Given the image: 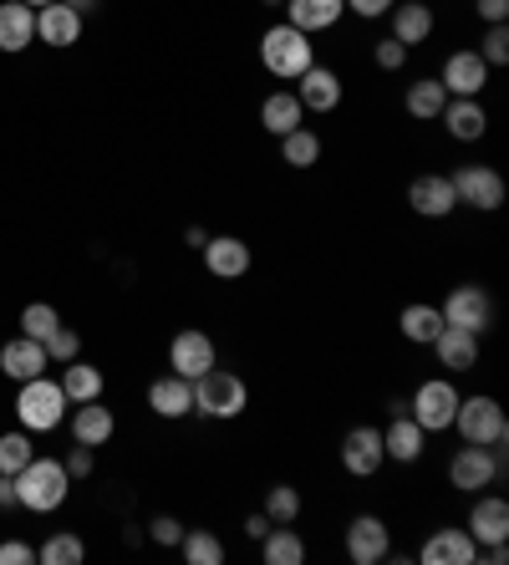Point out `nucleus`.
<instances>
[{
    "instance_id": "5",
    "label": "nucleus",
    "mask_w": 509,
    "mask_h": 565,
    "mask_svg": "<svg viewBox=\"0 0 509 565\" xmlns=\"http://www.w3.org/2000/svg\"><path fill=\"white\" fill-rule=\"evenodd\" d=\"M505 479V444L499 448H479V444H464L454 448V459H448V484L458 494H479V489L499 484Z\"/></svg>"
},
{
    "instance_id": "10",
    "label": "nucleus",
    "mask_w": 509,
    "mask_h": 565,
    "mask_svg": "<svg viewBox=\"0 0 509 565\" xmlns=\"http://www.w3.org/2000/svg\"><path fill=\"white\" fill-rule=\"evenodd\" d=\"M220 362V352H214V337L210 331H199V327H183L179 337L169 342V367L179 372V377H204V372Z\"/></svg>"
},
{
    "instance_id": "40",
    "label": "nucleus",
    "mask_w": 509,
    "mask_h": 565,
    "mask_svg": "<svg viewBox=\"0 0 509 565\" xmlns=\"http://www.w3.org/2000/svg\"><path fill=\"white\" fill-rule=\"evenodd\" d=\"M46 356H52V367H66L72 356H82V337L72 327H56L52 337H46Z\"/></svg>"
},
{
    "instance_id": "27",
    "label": "nucleus",
    "mask_w": 509,
    "mask_h": 565,
    "mask_svg": "<svg viewBox=\"0 0 509 565\" xmlns=\"http://www.w3.org/2000/svg\"><path fill=\"white\" fill-rule=\"evenodd\" d=\"M341 15H347V0H286V21L296 31H306V36L331 31Z\"/></svg>"
},
{
    "instance_id": "19",
    "label": "nucleus",
    "mask_w": 509,
    "mask_h": 565,
    "mask_svg": "<svg viewBox=\"0 0 509 565\" xmlns=\"http://www.w3.org/2000/svg\"><path fill=\"white\" fill-rule=\"evenodd\" d=\"M46 367H52V356H46V342H36V337H15V342L0 347V372H6V377L31 382Z\"/></svg>"
},
{
    "instance_id": "31",
    "label": "nucleus",
    "mask_w": 509,
    "mask_h": 565,
    "mask_svg": "<svg viewBox=\"0 0 509 565\" xmlns=\"http://www.w3.org/2000/svg\"><path fill=\"white\" fill-rule=\"evenodd\" d=\"M62 393H66V403H92V397H103V367L72 356L62 367Z\"/></svg>"
},
{
    "instance_id": "23",
    "label": "nucleus",
    "mask_w": 509,
    "mask_h": 565,
    "mask_svg": "<svg viewBox=\"0 0 509 565\" xmlns=\"http://www.w3.org/2000/svg\"><path fill=\"white\" fill-rule=\"evenodd\" d=\"M388 15H392V41H403L407 52L433 36V6L428 0H397Z\"/></svg>"
},
{
    "instance_id": "22",
    "label": "nucleus",
    "mask_w": 509,
    "mask_h": 565,
    "mask_svg": "<svg viewBox=\"0 0 509 565\" xmlns=\"http://www.w3.org/2000/svg\"><path fill=\"white\" fill-rule=\"evenodd\" d=\"M438 118H444V128L454 132L458 143H479L484 132H489V113H484L479 97H448Z\"/></svg>"
},
{
    "instance_id": "29",
    "label": "nucleus",
    "mask_w": 509,
    "mask_h": 565,
    "mask_svg": "<svg viewBox=\"0 0 509 565\" xmlns=\"http://www.w3.org/2000/svg\"><path fill=\"white\" fill-rule=\"evenodd\" d=\"M300 122H306V107H300L296 93H280V87H275V93L261 103V128L275 132V138H286V132L300 128Z\"/></svg>"
},
{
    "instance_id": "17",
    "label": "nucleus",
    "mask_w": 509,
    "mask_h": 565,
    "mask_svg": "<svg viewBox=\"0 0 509 565\" xmlns=\"http://www.w3.org/2000/svg\"><path fill=\"white\" fill-rule=\"evenodd\" d=\"M474 535V545H499V540H509V500H499V494H474V510H469V525H464Z\"/></svg>"
},
{
    "instance_id": "46",
    "label": "nucleus",
    "mask_w": 509,
    "mask_h": 565,
    "mask_svg": "<svg viewBox=\"0 0 509 565\" xmlns=\"http://www.w3.org/2000/svg\"><path fill=\"white\" fill-rule=\"evenodd\" d=\"M397 0H347V11L362 15V21H378V15H388Z\"/></svg>"
},
{
    "instance_id": "52",
    "label": "nucleus",
    "mask_w": 509,
    "mask_h": 565,
    "mask_svg": "<svg viewBox=\"0 0 509 565\" xmlns=\"http://www.w3.org/2000/svg\"><path fill=\"white\" fill-rule=\"evenodd\" d=\"M26 6H31V11H41V6H52V0H26Z\"/></svg>"
},
{
    "instance_id": "48",
    "label": "nucleus",
    "mask_w": 509,
    "mask_h": 565,
    "mask_svg": "<svg viewBox=\"0 0 509 565\" xmlns=\"http://www.w3.org/2000/svg\"><path fill=\"white\" fill-rule=\"evenodd\" d=\"M271 525H275V520L261 510V514H250V520H245V535L250 540H265V530H271Z\"/></svg>"
},
{
    "instance_id": "30",
    "label": "nucleus",
    "mask_w": 509,
    "mask_h": 565,
    "mask_svg": "<svg viewBox=\"0 0 509 565\" xmlns=\"http://www.w3.org/2000/svg\"><path fill=\"white\" fill-rule=\"evenodd\" d=\"M397 331H403L407 342L433 347V337L444 331V311L428 306V301H413V306H403V316H397Z\"/></svg>"
},
{
    "instance_id": "13",
    "label": "nucleus",
    "mask_w": 509,
    "mask_h": 565,
    "mask_svg": "<svg viewBox=\"0 0 509 565\" xmlns=\"http://www.w3.org/2000/svg\"><path fill=\"white\" fill-rule=\"evenodd\" d=\"M407 204H413V214H423V220H448V214L458 210L454 179H448V173H423V179L407 184Z\"/></svg>"
},
{
    "instance_id": "37",
    "label": "nucleus",
    "mask_w": 509,
    "mask_h": 565,
    "mask_svg": "<svg viewBox=\"0 0 509 565\" xmlns=\"http://www.w3.org/2000/svg\"><path fill=\"white\" fill-rule=\"evenodd\" d=\"M265 514L275 525H296L300 520V489L296 484H271L265 489Z\"/></svg>"
},
{
    "instance_id": "35",
    "label": "nucleus",
    "mask_w": 509,
    "mask_h": 565,
    "mask_svg": "<svg viewBox=\"0 0 509 565\" xmlns=\"http://www.w3.org/2000/svg\"><path fill=\"white\" fill-rule=\"evenodd\" d=\"M179 551L189 565H224V540L214 530H183Z\"/></svg>"
},
{
    "instance_id": "45",
    "label": "nucleus",
    "mask_w": 509,
    "mask_h": 565,
    "mask_svg": "<svg viewBox=\"0 0 509 565\" xmlns=\"http://www.w3.org/2000/svg\"><path fill=\"white\" fill-rule=\"evenodd\" d=\"M36 561V551H31L26 540H6V545H0V565H31Z\"/></svg>"
},
{
    "instance_id": "21",
    "label": "nucleus",
    "mask_w": 509,
    "mask_h": 565,
    "mask_svg": "<svg viewBox=\"0 0 509 565\" xmlns=\"http://www.w3.org/2000/svg\"><path fill=\"white\" fill-rule=\"evenodd\" d=\"M148 408H153L158 418H189V413H194V382L179 377V372L153 377L148 382Z\"/></svg>"
},
{
    "instance_id": "25",
    "label": "nucleus",
    "mask_w": 509,
    "mask_h": 565,
    "mask_svg": "<svg viewBox=\"0 0 509 565\" xmlns=\"http://www.w3.org/2000/svg\"><path fill=\"white\" fill-rule=\"evenodd\" d=\"M36 41V11L26 0H0V52H26Z\"/></svg>"
},
{
    "instance_id": "26",
    "label": "nucleus",
    "mask_w": 509,
    "mask_h": 565,
    "mask_svg": "<svg viewBox=\"0 0 509 565\" xmlns=\"http://www.w3.org/2000/svg\"><path fill=\"white\" fill-rule=\"evenodd\" d=\"M433 352H438V362H444L448 372H474L479 367V337L464 327H444L438 337H433Z\"/></svg>"
},
{
    "instance_id": "8",
    "label": "nucleus",
    "mask_w": 509,
    "mask_h": 565,
    "mask_svg": "<svg viewBox=\"0 0 509 565\" xmlns=\"http://www.w3.org/2000/svg\"><path fill=\"white\" fill-rule=\"evenodd\" d=\"M448 179H454L458 204H469V210L495 214L499 204H505V173L489 169V163H464V169L448 173Z\"/></svg>"
},
{
    "instance_id": "11",
    "label": "nucleus",
    "mask_w": 509,
    "mask_h": 565,
    "mask_svg": "<svg viewBox=\"0 0 509 565\" xmlns=\"http://www.w3.org/2000/svg\"><path fill=\"white\" fill-rule=\"evenodd\" d=\"M489 72H495V66L484 62L474 46H464V52H448L444 77H438V82H444L448 97H479L484 87H489Z\"/></svg>"
},
{
    "instance_id": "6",
    "label": "nucleus",
    "mask_w": 509,
    "mask_h": 565,
    "mask_svg": "<svg viewBox=\"0 0 509 565\" xmlns=\"http://www.w3.org/2000/svg\"><path fill=\"white\" fill-rule=\"evenodd\" d=\"M454 428H458V438H464V444H479V448H499V444L509 438V418H505V408H499L495 397H484V393L458 397Z\"/></svg>"
},
{
    "instance_id": "38",
    "label": "nucleus",
    "mask_w": 509,
    "mask_h": 565,
    "mask_svg": "<svg viewBox=\"0 0 509 565\" xmlns=\"http://www.w3.org/2000/svg\"><path fill=\"white\" fill-rule=\"evenodd\" d=\"M31 459H36V454H31V434H26V428L0 434V473H21Z\"/></svg>"
},
{
    "instance_id": "20",
    "label": "nucleus",
    "mask_w": 509,
    "mask_h": 565,
    "mask_svg": "<svg viewBox=\"0 0 509 565\" xmlns=\"http://www.w3.org/2000/svg\"><path fill=\"white\" fill-rule=\"evenodd\" d=\"M423 428L413 423V413L407 408H392V423L382 428V454L388 459H397V463H418L423 459Z\"/></svg>"
},
{
    "instance_id": "3",
    "label": "nucleus",
    "mask_w": 509,
    "mask_h": 565,
    "mask_svg": "<svg viewBox=\"0 0 509 565\" xmlns=\"http://www.w3.org/2000/svg\"><path fill=\"white\" fill-rule=\"evenodd\" d=\"M261 62L275 82H296L300 72L316 62V41L306 36V31H296L290 21L286 26H271L261 36Z\"/></svg>"
},
{
    "instance_id": "4",
    "label": "nucleus",
    "mask_w": 509,
    "mask_h": 565,
    "mask_svg": "<svg viewBox=\"0 0 509 565\" xmlns=\"http://www.w3.org/2000/svg\"><path fill=\"white\" fill-rule=\"evenodd\" d=\"M15 418H21V428L26 434H52V428H62L66 423V393L62 382H52L46 372L31 382H21V393H15Z\"/></svg>"
},
{
    "instance_id": "44",
    "label": "nucleus",
    "mask_w": 509,
    "mask_h": 565,
    "mask_svg": "<svg viewBox=\"0 0 509 565\" xmlns=\"http://www.w3.org/2000/svg\"><path fill=\"white\" fill-rule=\"evenodd\" d=\"M474 15L484 26H499V21H509V0H474Z\"/></svg>"
},
{
    "instance_id": "51",
    "label": "nucleus",
    "mask_w": 509,
    "mask_h": 565,
    "mask_svg": "<svg viewBox=\"0 0 509 565\" xmlns=\"http://www.w3.org/2000/svg\"><path fill=\"white\" fill-rule=\"evenodd\" d=\"M66 6H72V11H77V15H87L92 6H97V0H66Z\"/></svg>"
},
{
    "instance_id": "47",
    "label": "nucleus",
    "mask_w": 509,
    "mask_h": 565,
    "mask_svg": "<svg viewBox=\"0 0 509 565\" xmlns=\"http://www.w3.org/2000/svg\"><path fill=\"white\" fill-rule=\"evenodd\" d=\"M62 463H66V473H72V479H87V473H92V448H87V444H77Z\"/></svg>"
},
{
    "instance_id": "2",
    "label": "nucleus",
    "mask_w": 509,
    "mask_h": 565,
    "mask_svg": "<svg viewBox=\"0 0 509 565\" xmlns=\"http://www.w3.org/2000/svg\"><path fill=\"white\" fill-rule=\"evenodd\" d=\"M250 408V387H245V377L240 372H230V367H220L214 362L204 377H194V413L199 418H240V413Z\"/></svg>"
},
{
    "instance_id": "50",
    "label": "nucleus",
    "mask_w": 509,
    "mask_h": 565,
    "mask_svg": "<svg viewBox=\"0 0 509 565\" xmlns=\"http://www.w3.org/2000/svg\"><path fill=\"white\" fill-rule=\"evenodd\" d=\"M183 239H189L194 250H204V245H210V230H199V224H194V230H189V235H183Z\"/></svg>"
},
{
    "instance_id": "15",
    "label": "nucleus",
    "mask_w": 509,
    "mask_h": 565,
    "mask_svg": "<svg viewBox=\"0 0 509 565\" xmlns=\"http://www.w3.org/2000/svg\"><path fill=\"white\" fill-rule=\"evenodd\" d=\"M347 555L357 565H378L392 555V530L382 525L378 514H357L352 525H347Z\"/></svg>"
},
{
    "instance_id": "39",
    "label": "nucleus",
    "mask_w": 509,
    "mask_h": 565,
    "mask_svg": "<svg viewBox=\"0 0 509 565\" xmlns=\"http://www.w3.org/2000/svg\"><path fill=\"white\" fill-rule=\"evenodd\" d=\"M56 327H62V316H56V306H46V301H31L26 311H21V337H36V342H46Z\"/></svg>"
},
{
    "instance_id": "24",
    "label": "nucleus",
    "mask_w": 509,
    "mask_h": 565,
    "mask_svg": "<svg viewBox=\"0 0 509 565\" xmlns=\"http://www.w3.org/2000/svg\"><path fill=\"white\" fill-rule=\"evenodd\" d=\"M36 41H46V46H72V41H82V15L66 6V0H52V6H41L36 11Z\"/></svg>"
},
{
    "instance_id": "43",
    "label": "nucleus",
    "mask_w": 509,
    "mask_h": 565,
    "mask_svg": "<svg viewBox=\"0 0 509 565\" xmlns=\"http://www.w3.org/2000/svg\"><path fill=\"white\" fill-rule=\"evenodd\" d=\"M148 535H153L158 545H179V540H183V525L173 520V514H153V525H148Z\"/></svg>"
},
{
    "instance_id": "49",
    "label": "nucleus",
    "mask_w": 509,
    "mask_h": 565,
    "mask_svg": "<svg viewBox=\"0 0 509 565\" xmlns=\"http://www.w3.org/2000/svg\"><path fill=\"white\" fill-rule=\"evenodd\" d=\"M11 504H15V479L0 473V510H11Z\"/></svg>"
},
{
    "instance_id": "12",
    "label": "nucleus",
    "mask_w": 509,
    "mask_h": 565,
    "mask_svg": "<svg viewBox=\"0 0 509 565\" xmlns=\"http://www.w3.org/2000/svg\"><path fill=\"white\" fill-rule=\"evenodd\" d=\"M382 463H388V454H382V428L357 423L352 434L341 438V469L352 473V479H372Z\"/></svg>"
},
{
    "instance_id": "36",
    "label": "nucleus",
    "mask_w": 509,
    "mask_h": 565,
    "mask_svg": "<svg viewBox=\"0 0 509 565\" xmlns=\"http://www.w3.org/2000/svg\"><path fill=\"white\" fill-rule=\"evenodd\" d=\"M36 561H46V565H82V561H87V545H82V535H72V530H56V535L36 551Z\"/></svg>"
},
{
    "instance_id": "53",
    "label": "nucleus",
    "mask_w": 509,
    "mask_h": 565,
    "mask_svg": "<svg viewBox=\"0 0 509 565\" xmlns=\"http://www.w3.org/2000/svg\"><path fill=\"white\" fill-rule=\"evenodd\" d=\"M265 6H286V0H265Z\"/></svg>"
},
{
    "instance_id": "16",
    "label": "nucleus",
    "mask_w": 509,
    "mask_h": 565,
    "mask_svg": "<svg viewBox=\"0 0 509 565\" xmlns=\"http://www.w3.org/2000/svg\"><path fill=\"white\" fill-rule=\"evenodd\" d=\"M296 97H300V107H306V113H337V107H341V77L331 72V66L311 62L296 77Z\"/></svg>"
},
{
    "instance_id": "32",
    "label": "nucleus",
    "mask_w": 509,
    "mask_h": 565,
    "mask_svg": "<svg viewBox=\"0 0 509 565\" xmlns=\"http://www.w3.org/2000/svg\"><path fill=\"white\" fill-rule=\"evenodd\" d=\"M261 561L265 565H300L306 561V540H300L290 525H271L261 540Z\"/></svg>"
},
{
    "instance_id": "1",
    "label": "nucleus",
    "mask_w": 509,
    "mask_h": 565,
    "mask_svg": "<svg viewBox=\"0 0 509 565\" xmlns=\"http://www.w3.org/2000/svg\"><path fill=\"white\" fill-rule=\"evenodd\" d=\"M15 479V504L31 514H52L66 504V494H72V473H66L62 459H31L21 473H11Z\"/></svg>"
},
{
    "instance_id": "28",
    "label": "nucleus",
    "mask_w": 509,
    "mask_h": 565,
    "mask_svg": "<svg viewBox=\"0 0 509 565\" xmlns=\"http://www.w3.org/2000/svg\"><path fill=\"white\" fill-rule=\"evenodd\" d=\"M113 428H118V418H113V408H103V397L77 403V413H72V438L87 448H103L113 438Z\"/></svg>"
},
{
    "instance_id": "18",
    "label": "nucleus",
    "mask_w": 509,
    "mask_h": 565,
    "mask_svg": "<svg viewBox=\"0 0 509 565\" xmlns=\"http://www.w3.org/2000/svg\"><path fill=\"white\" fill-rule=\"evenodd\" d=\"M250 245L240 235H210V245H204V265H210L214 280H240L250 276Z\"/></svg>"
},
{
    "instance_id": "41",
    "label": "nucleus",
    "mask_w": 509,
    "mask_h": 565,
    "mask_svg": "<svg viewBox=\"0 0 509 565\" xmlns=\"http://www.w3.org/2000/svg\"><path fill=\"white\" fill-rule=\"evenodd\" d=\"M474 52H479L489 66H505V62H509V26H505V21H499V26H489V31H484V41H479V46H474Z\"/></svg>"
},
{
    "instance_id": "42",
    "label": "nucleus",
    "mask_w": 509,
    "mask_h": 565,
    "mask_svg": "<svg viewBox=\"0 0 509 565\" xmlns=\"http://www.w3.org/2000/svg\"><path fill=\"white\" fill-rule=\"evenodd\" d=\"M372 62H378L382 66V72H403V66H407V46H403V41H378V52H372Z\"/></svg>"
},
{
    "instance_id": "34",
    "label": "nucleus",
    "mask_w": 509,
    "mask_h": 565,
    "mask_svg": "<svg viewBox=\"0 0 509 565\" xmlns=\"http://www.w3.org/2000/svg\"><path fill=\"white\" fill-rule=\"evenodd\" d=\"M280 158H286L290 169H316L321 163V138H316V128H290L286 138H280Z\"/></svg>"
},
{
    "instance_id": "9",
    "label": "nucleus",
    "mask_w": 509,
    "mask_h": 565,
    "mask_svg": "<svg viewBox=\"0 0 509 565\" xmlns=\"http://www.w3.org/2000/svg\"><path fill=\"white\" fill-rule=\"evenodd\" d=\"M438 311H444V327H464V331H474V337H484L489 321H495V301H489L484 286H454Z\"/></svg>"
},
{
    "instance_id": "7",
    "label": "nucleus",
    "mask_w": 509,
    "mask_h": 565,
    "mask_svg": "<svg viewBox=\"0 0 509 565\" xmlns=\"http://www.w3.org/2000/svg\"><path fill=\"white\" fill-rule=\"evenodd\" d=\"M407 413H413V423H418L423 434H444V428H454V413H458V387L448 377H428L413 393V403H407Z\"/></svg>"
},
{
    "instance_id": "14",
    "label": "nucleus",
    "mask_w": 509,
    "mask_h": 565,
    "mask_svg": "<svg viewBox=\"0 0 509 565\" xmlns=\"http://www.w3.org/2000/svg\"><path fill=\"white\" fill-rule=\"evenodd\" d=\"M423 565H474L479 561V545H474V535L464 525H438L428 535V545L418 551Z\"/></svg>"
},
{
    "instance_id": "33",
    "label": "nucleus",
    "mask_w": 509,
    "mask_h": 565,
    "mask_svg": "<svg viewBox=\"0 0 509 565\" xmlns=\"http://www.w3.org/2000/svg\"><path fill=\"white\" fill-rule=\"evenodd\" d=\"M444 103H448V93H444V82H438V77H423V82H413V87L403 93V107L418 122H438Z\"/></svg>"
}]
</instances>
